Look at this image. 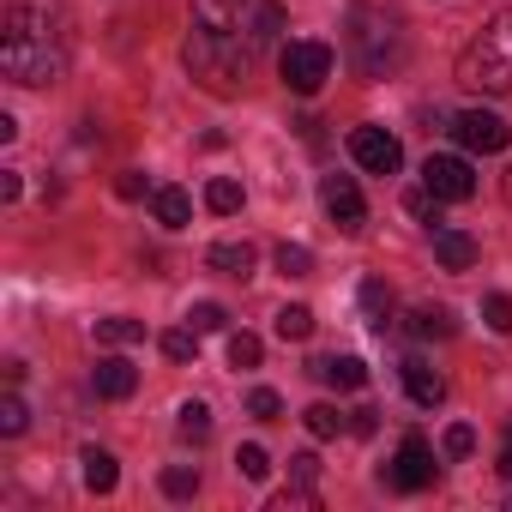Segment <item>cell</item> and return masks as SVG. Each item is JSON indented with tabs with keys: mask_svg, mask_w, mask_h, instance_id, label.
I'll return each instance as SVG.
<instances>
[{
	"mask_svg": "<svg viewBox=\"0 0 512 512\" xmlns=\"http://www.w3.org/2000/svg\"><path fill=\"white\" fill-rule=\"evenodd\" d=\"M205 266L223 272V278H253V247H247V241H217V247L205 253Z\"/></svg>",
	"mask_w": 512,
	"mask_h": 512,
	"instance_id": "obj_16",
	"label": "cell"
},
{
	"mask_svg": "<svg viewBox=\"0 0 512 512\" xmlns=\"http://www.w3.org/2000/svg\"><path fill=\"white\" fill-rule=\"evenodd\" d=\"M314 380L356 392V386H368V362H362V356H320V362H314Z\"/></svg>",
	"mask_w": 512,
	"mask_h": 512,
	"instance_id": "obj_15",
	"label": "cell"
},
{
	"mask_svg": "<svg viewBox=\"0 0 512 512\" xmlns=\"http://www.w3.org/2000/svg\"><path fill=\"white\" fill-rule=\"evenodd\" d=\"M260 356H266V344L253 338V332H229V368H260Z\"/></svg>",
	"mask_w": 512,
	"mask_h": 512,
	"instance_id": "obj_26",
	"label": "cell"
},
{
	"mask_svg": "<svg viewBox=\"0 0 512 512\" xmlns=\"http://www.w3.org/2000/svg\"><path fill=\"white\" fill-rule=\"evenodd\" d=\"M175 428H181V440H211V410H205L199 398H187V404L175 410Z\"/></svg>",
	"mask_w": 512,
	"mask_h": 512,
	"instance_id": "obj_22",
	"label": "cell"
},
{
	"mask_svg": "<svg viewBox=\"0 0 512 512\" xmlns=\"http://www.w3.org/2000/svg\"><path fill=\"white\" fill-rule=\"evenodd\" d=\"M253 55H260V49H253V37H235V31H217V25H193L187 31V73L205 91H217V97H229V91L247 85Z\"/></svg>",
	"mask_w": 512,
	"mask_h": 512,
	"instance_id": "obj_2",
	"label": "cell"
},
{
	"mask_svg": "<svg viewBox=\"0 0 512 512\" xmlns=\"http://www.w3.org/2000/svg\"><path fill=\"white\" fill-rule=\"evenodd\" d=\"M199 25H217V31H241V0H199Z\"/></svg>",
	"mask_w": 512,
	"mask_h": 512,
	"instance_id": "obj_23",
	"label": "cell"
},
{
	"mask_svg": "<svg viewBox=\"0 0 512 512\" xmlns=\"http://www.w3.org/2000/svg\"><path fill=\"white\" fill-rule=\"evenodd\" d=\"M278 272H284V278H308V272H314V253H308L302 241H284V247H278Z\"/></svg>",
	"mask_w": 512,
	"mask_h": 512,
	"instance_id": "obj_29",
	"label": "cell"
},
{
	"mask_svg": "<svg viewBox=\"0 0 512 512\" xmlns=\"http://www.w3.org/2000/svg\"><path fill=\"white\" fill-rule=\"evenodd\" d=\"M247 37H253V49H266L278 31H284V7H278V0H260V13H253V25H241Z\"/></svg>",
	"mask_w": 512,
	"mask_h": 512,
	"instance_id": "obj_19",
	"label": "cell"
},
{
	"mask_svg": "<svg viewBox=\"0 0 512 512\" xmlns=\"http://www.w3.org/2000/svg\"><path fill=\"white\" fill-rule=\"evenodd\" d=\"M362 314H368V326L386 338V326H392V290H386L380 278H362Z\"/></svg>",
	"mask_w": 512,
	"mask_h": 512,
	"instance_id": "obj_18",
	"label": "cell"
},
{
	"mask_svg": "<svg viewBox=\"0 0 512 512\" xmlns=\"http://www.w3.org/2000/svg\"><path fill=\"white\" fill-rule=\"evenodd\" d=\"M205 205H211L217 217H235V211H241V187H235L229 175H217V181L205 187Z\"/></svg>",
	"mask_w": 512,
	"mask_h": 512,
	"instance_id": "obj_27",
	"label": "cell"
},
{
	"mask_svg": "<svg viewBox=\"0 0 512 512\" xmlns=\"http://www.w3.org/2000/svg\"><path fill=\"white\" fill-rule=\"evenodd\" d=\"M278 73H284V85L296 91V97H314L326 79H332V49L326 43H284V55H278Z\"/></svg>",
	"mask_w": 512,
	"mask_h": 512,
	"instance_id": "obj_5",
	"label": "cell"
},
{
	"mask_svg": "<svg viewBox=\"0 0 512 512\" xmlns=\"http://www.w3.org/2000/svg\"><path fill=\"white\" fill-rule=\"evenodd\" d=\"M500 476H512V422H506V440H500V464H494Z\"/></svg>",
	"mask_w": 512,
	"mask_h": 512,
	"instance_id": "obj_41",
	"label": "cell"
},
{
	"mask_svg": "<svg viewBox=\"0 0 512 512\" xmlns=\"http://www.w3.org/2000/svg\"><path fill=\"white\" fill-rule=\"evenodd\" d=\"M350 55H356V67H362V79L398 73V67H404V25H398L392 13L356 7V19H350Z\"/></svg>",
	"mask_w": 512,
	"mask_h": 512,
	"instance_id": "obj_4",
	"label": "cell"
},
{
	"mask_svg": "<svg viewBox=\"0 0 512 512\" xmlns=\"http://www.w3.org/2000/svg\"><path fill=\"white\" fill-rule=\"evenodd\" d=\"M91 386H97V398L121 404V398H133V386H139V368H133L127 356H103V362L91 368Z\"/></svg>",
	"mask_w": 512,
	"mask_h": 512,
	"instance_id": "obj_11",
	"label": "cell"
},
{
	"mask_svg": "<svg viewBox=\"0 0 512 512\" xmlns=\"http://www.w3.org/2000/svg\"><path fill=\"white\" fill-rule=\"evenodd\" d=\"M79 464H85V488H91V494H109V488L121 482V464H115V452H103V446H85Z\"/></svg>",
	"mask_w": 512,
	"mask_h": 512,
	"instance_id": "obj_17",
	"label": "cell"
},
{
	"mask_svg": "<svg viewBox=\"0 0 512 512\" xmlns=\"http://www.w3.org/2000/svg\"><path fill=\"white\" fill-rule=\"evenodd\" d=\"M506 506H512V500H506Z\"/></svg>",
	"mask_w": 512,
	"mask_h": 512,
	"instance_id": "obj_43",
	"label": "cell"
},
{
	"mask_svg": "<svg viewBox=\"0 0 512 512\" xmlns=\"http://www.w3.org/2000/svg\"><path fill=\"white\" fill-rule=\"evenodd\" d=\"M482 320H488V332H512V296H488Z\"/></svg>",
	"mask_w": 512,
	"mask_h": 512,
	"instance_id": "obj_36",
	"label": "cell"
},
{
	"mask_svg": "<svg viewBox=\"0 0 512 512\" xmlns=\"http://www.w3.org/2000/svg\"><path fill=\"white\" fill-rule=\"evenodd\" d=\"M422 181H428L434 199H452V205L476 193V169H470L464 157H428V163H422Z\"/></svg>",
	"mask_w": 512,
	"mask_h": 512,
	"instance_id": "obj_10",
	"label": "cell"
},
{
	"mask_svg": "<svg viewBox=\"0 0 512 512\" xmlns=\"http://www.w3.org/2000/svg\"><path fill=\"white\" fill-rule=\"evenodd\" d=\"M434 205H440V199H434V193H428V181H422V187H410V193H404V211H410V217H434Z\"/></svg>",
	"mask_w": 512,
	"mask_h": 512,
	"instance_id": "obj_37",
	"label": "cell"
},
{
	"mask_svg": "<svg viewBox=\"0 0 512 512\" xmlns=\"http://www.w3.org/2000/svg\"><path fill=\"white\" fill-rule=\"evenodd\" d=\"M434 446L422 440V434H404V446H398V458L386 464V482L398 488V494H422L428 482H434Z\"/></svg>",
	"mask_w": 512,
	"mask_h": 512,
	"instance_id": "obj_6",
	"label": "cell"
},
{
	"mask_svg": "<svg viewBox=\"0 0 512 512\" xmlns=\"http://www.w3.org/2000/svg\"><path fill=\"white\" fill-rule=\"evenodd\" d=\"M290 476H296V482H314V476H320V458H314V452H296V458H290Z\"/></svg>",
	"mask_w": 512,
	"mask_h": 512,
	"instance_id": "obj_38",
	"label": "cell"
},
{
	"mask_svg": "<svg viewBox=\"0 0 512 512\" xmlns=\"http://www.w3.org/2000/svg\"><path fill=\"white\" fill-rule=\"evenodd\" d=\"M115 193H121V199H145V175H139V169H127V175L115 181Z\"/></svg>",
	"mask_w": 512,
	"mask_h": 512,
	"instance_id": "obj_39",
	"label": "cell"
},
{
	"mask_svg": "<svg viewBox=\"0 0 512 512\" xmlns=\"http://www.w3.org/2000/svg\"><path fill=\"white\" fill-rule=\"evenodd\" d=\"M410 332H416V338H452L458 320H452L446 308H416V314H410Z\"/></svg>",
	"mask_w": 512,
	"mask_h": 512,
	"instance_id": "obj_21",
	"label": "cell"
},
{
	"mask_svg": "<svg viewBox=\"0 0 512 512\" xmlns=\"http://www.w3.org/2000/svg\"><path fill=\"white\" fill-rule=\"evenodd\" d=\"M139 338H145V326H139V320H127V314L97 320V344H139Z\"/></svg>",
	"mask_w": 512,
	"mask_h": 512,
	"instance_id": "obj_24",
	"label": "cell"
},
{
	"mask_svg": "<svg viewBox=\"0 0 512 512\" xmlns=\"http://www.w3.org/2000/svg\"><path fill=\"white\" fill-rule=\"evenodd\" d=\"M302 422H308V434H314V440H338V434L350 428L332 404H308V416H302Z\"/></svg>",
	"mask_w": 512,
	"mask_h": 512,
	"instance_id": "obj_25",
	"label": "cell"
},
{
	"mask_svg": "<svg viewBox=\"0 0 512 512\" xmlns=\"http://www.w3.org/2000/svg\"><path fill=\"white\" fill-rule=\"evenodd\" d=\"M458 85L482 91V97H506L512 91V7L494 13L458 55Z\"/></svg>",
	"mask_w": 512,
	"mask_h": 512,
	"instance_id": "obj_3",
	"label": "cell"
},
{
	"mask_svg": "<svg viewBox=\"0 0 512 512\" xmlns=\"http://www.w3.org/2000/svg\"><path fill=\"white\" fill-rule=\"evenodd\" d=\"M464 151H482V157H494V151H506V139H512V127L500 121V115H488V109H464V115H452V127H446Z\"/></svg>",
	"mask_w": 512,
	"mask_h": 512,
	"instance_id": "obj_7",
	"label": "cell"
},
{
	"mask_svg": "<svg viewBox=\"0 0 512 512\" xmlns=\"http://www.w3.org/2000/svg\"><path fill=\"white\" fill-rule=\"evenodd\" d=\"M0 199H19V169H0Z\"/></svg>",
	"mask_w": 512,
	"mask_h": 512,
	"instance_id": "obj_42",
	"label": "cell"
},
{
	"mask_svg": "<svg viewBox=\"0 0 512 512\" xmlns=\"http://www.w3.org/2000/svg\"><path fill=\"white\" fill-rule=\"evenodd\" d=\"M25 428H31V410H25L19 392H7V398H0V434L13 440V434H25Z\"/></svg>",
	"mask_w": 512,
	"mask_h": 512,
	"instance_id": "obj_30",
	"label": "cell"
},
{
	"mask_svg": "<svg viewBox=\"0 0 512 512\" xmlns=\"http://www.w3.org/2000/svg\"><path fill=\"white\" fill-rule=\"evenodd\" d=\"M278 338H290V344H308V338H314V308H302V302L278 308Z\"/></svg>",
	"mask_w": 512,
	"mask_h": 512,
	"instance_id": "obj_20",
	"label": "cell"
},
{
	"mask_svg": "<svg viewBox=\"0 0 512 512\" xmlns=\"http://www.w3.org/2000/svg\"><path fill=\"white\" fill-rule=\"evenodd\" d=\"M374 428H380V410H356V416H350V434H362V440H368Z\"/></svg>",
	"mask_w": 512,
	"mask_h": 512,
	"instance_id": "obj_40",
	"label": "cell"
},
{
	"mask_svg": "<svg viewBox=\"0 0 512 512\" xmlns=\"http://www.w3.org/2000/svg\"><path fill=\"white\" fill-rule=\"evenodd\" d=\"M434 260H440L446 272H470V266H476V241H470L464 229H434Z\"/></svg>",
	"mask_w": 512,
	"mask_h": 512,
	"instance_id": "obj_13",
	"label": "cell"
},
{
	"mask_svg": "<svg viewBox=\"0 0 512 512\" xmlns=\"http://www.w3.org/2000/svg\"><path fill=\"white\" fill-rule=\"evenodd\" d=\"M163 356H169V362H193V356H199V332H193V326L163 332Z\"/></svg>",
	"mask_w": 512,
	"mask_h": 512,
	"instance_id": "obj_31",
	"label": "cell"
},
{
	"mask_svg": "<svg viewBox=\"0 0 512 512\" xmlns=\"http://www.w3.org/2000/svg\"><path fill=\"white\" fill-rule=\"evenodd\" d=\"M187 326H193V332H223L229 314H223L217 302H193V308H187Z\"/></svg>",
	"mask_w": 512,
	"mask_h": 512,
	"instance_id": "obj_33",
	"label": "cell"
},
{
	"mask_svg": "<svg viewBox=\"0 0 512 512\" xmlns=\"http://www.w3.org/2000/svg\"><path fill=\"white\" fill-rule=\"evenodd\" d=\"M151 217H157L163 229H187V223H193L187 187H151Z\"/></svg>",
	"mask_w": 512,
	"mask_h": 512,
	"instance_id": "obj_14",
	"label": "cell"
},
{
	"mask_svg": "<svg viewBox=\"0 0 512 512\" xmlns=\"http://www.w3.org/2000/svg\"><path fill=\"white\" fill-rule=\"evenodd\" d=\"M163 494H169V500H193V494H199V470H193V464H169V470H163Z\"/></svg>",
	"mask_w": 512,
	"mask_h": 512,
	"instance_id": "obj_28",
	"label": "cell"
},
{
	"mask_svg": "<svg viewBox=\"0 0 512 512\" xmlns=\"http://www.w3.org/2000/svg\"><path fill=\"white\" fill-rule=\"evenodd\" d=\"M278 410H284V398H278L272 386H253V392H247V416H260V422H272Z\"/></svg>",
	"mask_w": 512,
	"mask_h": 512,
	"instance_id": "obj_35",
	"label": "cell"
},
{
	"mask_svg": "<svg viewBox=\"0 0 512 512\" xmlns=\"http://www.w3.org/2000/svg\"><path fill=\"white\" fill-rule=\"evenodd\" d=\"M440 452H446V458H470V452H476V428L452 422V428H446V440H440Z\"/></svg>",
	"mask_w": 512,
	"mask_h": 512,
	"instance_id": "obj_34",
	"label": "cell"
},
{
	"mask_svg": "<svg viewBox=\"0 0 512 512\" xmlns=\"http://www.w3.org/2000/svg\"><path fill=\"white\" fill-rule=\"evenodd\" d=\"M235 470H241L247 482H266V476H272V458H266V446H241V452H235Z\"/></svg>",
	"mask_w": 512,
	"mask_h": 512,
	"instance_id": "obj_32",
	"label": "cell"
},
{
	"mask_svg": "<svg viewBox=\"0 0 512 512\" xmlns=\"http://www.w3.org/2000/svg\"><path fill=\"white\" fill-rule=\"evenodd\" d=\"M0 73L13 85H55L67 73V43L49 13L7 7V19H0Z\"/></svg>",
	"mask_w": 512,
	"mask_h": 512,
	"instance_id": "obj_1",
	"label": "cell"
},
{
	"mask_svg": "<svg viewBox=\"0 0 512 512\" xmlns=\"http://www.w3.org/2000/svg\"><path fill=\"white\" fill-rule=\"evenodd\" d=\"M404 392H410L422 410H434V404H446V374L428 368L422 356H410V362H404Z\"/></svg>",
	"mask_w": 512,
	"mask_h": 512,
	"instance_id": "obj_12",
	"label": "cell"
},
{
	"mask_svg": "<svg viewBox=\"0 0 512 512\" xmlns=\"http://www.w3.org/2000/svg\"><path fill=\"white\" fill-rule=\"evenodd\" d=\"M350 157H356L368 175H398V169H404V145H398L386 127H356V133H350Z\"/></svg>",
	"mask_w": 512,
	"mask_h": 512,
	"instance_id": "obj_8",
	"label": "cell"
},
{
	"mask_svg": "<svg viewBox=\"0 0 512 512\" xmlns=\"http://www.w3.org/2000/svg\"><path fill=\"white\" fill-rule=\"evenodd\" d=\"M320 205H326V217H332L344 235H362L368 205H362V193H356V181H350V175H326V181H320Z\"/></svg>",
	"mask_w": 512,
	"mask_h": 512,
	"instance_id": "obj_9",
	"label": "cell"
}]
</instances>
